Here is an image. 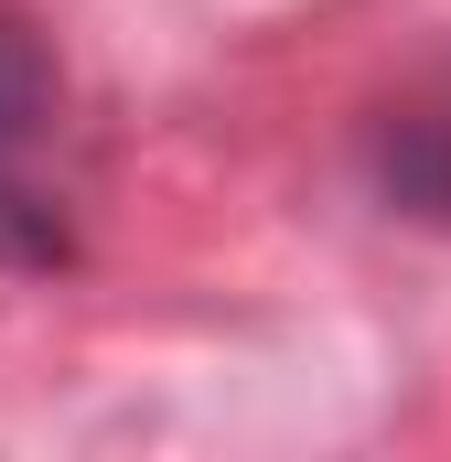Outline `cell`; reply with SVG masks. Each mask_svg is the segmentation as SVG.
Segmentation results:
<instances>
[{"instance_id":"cell-1","label":"cell","mask_w":451,"mask_h":462,"mask_svg":"<svg viewBox=\"0 0 451 462\" xmlns=\"http://www.w3.org/2000/svg\"><path fill=\"white\" fill-rule=\"evenodd\" d=\"M65 247H76L65 65L22 11H0V269H54Z\"/></svg>"}]
</instances>
